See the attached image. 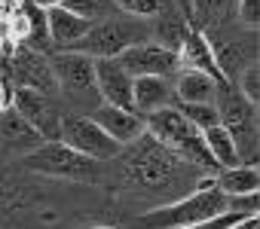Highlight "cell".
<instances>
[{"instance_id": "6da1fadb", "label": "cell", "mask_w": 260, "mask_h": 229, "mask_svg": "<svg viewBox=\"0 0 260 229\" xmlns=\"http://www.w3.org/2000/svg\"><path fill=\"white\" fill-rule=\"evenodd\" d=\"M226 211H230V199L214 186V180H205L190 196L141 214L135 220V229H187V226L205 223V220L226 214Z\"/></svg>"}, {"instance_id": "7a4b0ae2", "label": "cell", "mask_w": 260, "mask_h": 229, "mask_svg": "<svg viewBox=\"0 0 260 229\" xmlns=\"http://www.w3.org/2000/svg\"><path fill=\"white\" fill-rule=\"evenodd\" d=\"M144 129H147L150 141H156L162 150H169L199 168H214V162L202 144V135L184 120V113L178 107H166V110H156L150 117H144Z\"/></svg>"}, {"instance_id": "3957f363", "label": "cell", "mask_w": 260, "mask_h": 229, "mask_svg": "<svg viewBox=\"0 0 260 229\" xmlns=\"http://www.w3.org/2000/svg\"><path fill=\"white\" fill-rule=\"evenodd\" d=\"M150 40V25L144 19H128V16H113L107 22H98L89 28V34L80 40L74 52L89 55L92 61L101 58H119L128 46H138Z\"/></svg>"}, {"instance_id": "277c9868", "label": "cell", "mask_w": 260, "mask_h": 229, "mask_svg": "<svg viewBox=\"0 0 260 229\" xmlns=\"http://www.w3.org/2000/svg\"><path fill=\"white\" fill-rule=\"evenodd\" d=\"M202 34H205L211 55L217 61V70L226 83H236V77L248 64H257V31H248L242 25H236V28L220 25V28L202 31Z\"/></svg>"}, {"instance_id": "5b68a950", "label": "cell", "mask_w": 260, "mask_h": 229, "mask_svg": "<svg viewBox=\"0 0 260 229\" xmlns=\"http://www.w3.org/2000/svg\"><path fill=\"white\" fill-rule=\"evenodd\" d=\"M52 67V80H55V92L61 89V95L77 104V107H89L95 110L101 104L98 89H95V61L83 52H55L49 58Z\"/></svg>"}, {"instance_id": "8992f818", "label": "cell", "mask_w": 260, "mask_h": 229, "mask_svg": "<svg viewBox=\"0 0 260 229\" xmlns=\"http://www.w3.org/2000/svg\"><path fill=\"white\" fill-rule=\"evenodd\" d=\"M58 141L92 162H107V159H116L122 153V147L104 129H98L89 117H83V113H61Z\"/></svg>"}, {"instance_id": "52a82bcc", "label": "cell", "mask_w": 260, "mask_h": 229, "mask_svg": "<svg viewBox=\"0 0 260 229\" xmlns=\"http://www.w3.org/2000/svg\"><path fill=\"white\" fill-rule=\"evenodd\" d=\"M25 165L31 171L49 174V177H68V180H95L98 177V162L74 153L61 141L43 144L40 150H34L31 156H25Z\"/></svg>"}, {"instance_id": "ba28073f", "label": "cell", "mask_w": 260, "mask_h": 229, "mask_svg": "<svg viewBox=\"0 0 260 229\" xmlns=\"http://www.w3.org/2000/svg\"><path fill=\"white\" fill-rule=\"evenodd\" d=\"M19 117L46 141H58V123H61V113L55 110L52 98L49 95H40V92H31V89H13V104H10Z\"/></svg>"}, {"instance_id": "9c48e42d", "label": "cell", "mask_w": 260, "mask_h": 229, "mask_svg": "<svg viewBox=\"0 0 260 229\" xmlns=\"http://www.w3.org/2000/svg\"><path fill=\"white\" fill-rule=\"evenodd\" d=\"M116 61L132 80L135 77H169L172 80L178 73V52H169L166 46H159L153 40L128 46Z\"/></svg>"}, {"instance_id": "30bf717a", "label": "cell", "mask_w": 260, "mask_h": 229, "mask_svg": "<svg viewBox=\"0 0 260 229\" xmlns=\"http://www.w3.org/2000/svg\"><path fill=\"white\" fill-rule=\"evenodd\" d=\"M89 120L98 126V129H104L122 150L128 147V144H135V141H141L144 135H147V129H144V117L141 113H135V110H125V107H110V104H98L92 113H89Z\"/></svg>"}, {"instance_id": "8fae6325", "label": "cell", "mask_w": 260, "mask_h": 229, "mask_svg": "<svg viewBox=\"0 0 260 229\" xmlns=\"http://www.w3.org/2000/svg\"><path fill=\"white\" fill-rule=\"evenodd\" d=\"M147 25H150V40L159 43V46H166L169 52H178L184 46V40L190 37V31H193L190 19L172 4V0H159V7L147 19Z\"/></svg>"}, {"instance_id": "7c38bea8", "label": "cell", "mask_w": 260, "mask_h": 229, "mask_svg": "<svg viewBox=\"0 0 260 229\" xmlns=\"http://www.w3.org/2000/svg\"><path fill=\"white\" fill-rule=\"evenodd\" d=\"M95 89H98L101 104L132 110V77L119 67L116 58L95 61Z\"/></svg>"}, {"instance_id": "4fadbf2b", "label": "cell", "mask_w": 260, "mask_h": 229, "mask_svg": "<svg viewBox=\"0 0 260 229\" xmlns=\"http://www.w3.org/2000/svg\"><path fill=\"white\" fill-rule=\"evenodd\" d=\"M13 80H16L13 89H31V92H40V95H52L55 92L49 58L40 55V52H31V49H19L16 52V58H13Z\"/></svg>"}, {"instance_id": "5bb4252c", "label": "cell", "mask_w": 260, "mask_h": 229, "mask_svg": "<svg viewBox=\"0 0 260 229\" xmlns=\"http://www.w3.org/2000/svg\"><path fill=\"white\" fill-rule=\"evenodd\" d=\"M175 107V89L169 77H135L132 80V110L150 117L156 110Z\"/></svg>"}, {"instance_id": "9a60e30c", "label": "cell", "mask_w": 260, "mask_h": 229, "mask_svg": "<svg viewBox=\"0 0 260 229\" xmlns=\"http://www.w3.org/2000/svg\"><path fill=\"white\" fill-rule=\"evenodd\" d=\"M0 141H4V147H7L10 153H19L22 159L31 156L34 150H40V147L46 144V141L19 117L13 107L0 113Z\"/></svg>"}, {"instance_id": "2e32d148", "label": "cell", "mask_w": 260, "mask_h": 229, "mask_svg": "<svg viewBox=\"0 0 260 229\" xmlns=\"http://www.w3.org/2000/svg\"><path fill=\"white\" fill-rule=\"evenodd\" d=\"M46 25H49V43L58 52H74L80 46V40L89 34V28H92L83 19H77L74 13H68L64 7L46 10Z\"/></svg>"}, {"instance_id": "e0dca14e", "label": "cell", "mask_w": 260, "mask_h": 229, "mask_svg": "<svg viewBox=\"0 0 260 229\" xmlns=\"http://www.w3.org/2000/svg\"><path fill=\"white\" fill-rule=\"evenodd\" d=\"M178 67H181V70L205 73V77H211V80L220 83V86L226 83V80L220 77V70H217V61H214L211 46H208V40H205L202 31H190V37H187L184 46L178 49Z\"/></svg>"}, {"instance_id": "ac0fdd59", "label": "cell", "mask_w": 260, "mask_h": 229, "mask_svg": "<svg viewBox=\"0 0 260 229\" xmlns=\"http://www.w3.org/2000/svg\"><path fill=\"white\" fill-rule=\"evenodd\" d=\"M172 89H175V104H214L220 83H214L205 73L178 67V73L172 77Z\"/></svg>"}, {"instance_id": "d6986e66", "label": "cell", "mask_w": 260, "mask_h": 229, "mask_svg": "<svg viewBox=\"0 0 260 229\" xmlns=\"http://www.w3.org/2000/svg\"><path fill=\"white\" fill-rule=\"evenodd\" d=\"M214 186H217V189H220L226 199H239V196H257V186H260L257 165H236V168L217 171V177H214Z\"/></svg>"}, {"instance_id": "ffe728a7", "label": "cell", "mask_w": 260, "mask_h": 229, "mask_svg": "<svg viewBox=\"0 0 260 229\" xmlns=\"http://www.w3.org/2000/svg\"><path fill=\"white\" fill-rule=\"evenodd\" d=\"M230 16H236V0H193L190 28L211 31V28L230 25Z\"/></svg>"}, {"instance_id": "44dd1931", "label": "cell", "mask_w": 260, "mask_h": 229, "mask_svg": "<svg viewBox=\"0 0 260 229\" xmlns=\"http://www.w3.org/2000/svg\"><path fill=\"white\" fill-rule=\"evenodd\" d=\"M202 144H205V150H208V156H211V162H214L217 171H226V168H236L239 165V153H236L233 138H230L226 129L214 126V129L202 132Z\"/></svg>"}, {"instance_id": "7402d4cb", "label": "cell", "mask_w": 260, "mask_h": 229, "mask_svg": "<svg viewBox=\"0 0 260 229\" xmlns=\"http://www.w3.org/2000/svg\"><path fill=\"white\" fill-rule=\"evenodd\" d=\"M61 7L68 13H74L77 19H83L86 25H98V22H107V19L119 16L113 0H61Z\"/></svg>"}, {"instance_id": "603a6c76", "label": "cell", "mask_w": 260, "mask_h": 229, "mask_svg": "<svg viewBox=\"0 0 260 229\" xmlns=\"http://www.w3.org/2000/svg\"><path fill=\"white\" fill-rule=\"evenodd\" d=\"M181 113H184V120L202 135V132H208V129H214V126H220V120H217V107L214 104H175Z\"/></svg>"}, {"instance_id": "cb8c5ba5", "label": "cell", "mask_w": 260, "mask_h": 229, "mask_svg": "<svg viewBox=\"0 0 260 229\" xmlns=\"http://www.w3.org/2000/svg\"><path fill=\"white\" fill-rule=\"evenodd\" d=\"M236 92L251 104V107H257L260 104V64H248L239 77H236Z\"/></svg>"}, {"instance_id": "d4e9b609", "label": "cell", "mask_w": 260, "mask_h": 229, "mask_svg": "<svg viewBox=\"0 0 260 229\" xmlns=\"http://www.w3.org/2000/svg\"><path fill=\"white\" fill-rule=\"evenodd\" d=\"M113 7L119 16H128V19H150L159 7V0H113Z\"/></svg>"}, {"instance_id": "484cf974", "label": "cell", "mask_w": 260, "mask_h": 229, "mask_svg": "<svg viewBox=\"0 0 260 229\" xmlns=\"http://www.w3.org/2000/svg\"><path fill=\"white\" fill-rule=\"evenodd\" d=\"M236 22L248 31H257L260 22V0H236Z\"/></svg>"}, {"instance_id": "4316f807", "label": "cell", "mask_w": 260, "mask_h": 229, "mask_svg": "<svg viewBox=\"0 0 260 229\" xmlns=\"http://www.w3.org/2000/svg\"><path fill=\"white\" fill-rule=\"evenodd\" d=\"M10 104H13V89L7 83H0V113L10 110Z\"/></svg>"}, {"instance_id": "83f0119b", "label": "cell", "mask_w": 260, "mask_h": 229, "mask_svg": "<svg viewBox=\"0 0 260 229\" xmlns=\"http://www.w3.org/2000/svg\"><path fill=\"white\" fill-rule=\"evenodd\" d=\"M22 4H31V7H37V10H55V7H61V0H22Z\"/></svg>"}, {"instance_id": "f1b7e54d", "label": "cell", "mask_w": 260, "mask_h": 229, "mask_svg": "<svg viewBox=\"0 0 260 229\" xmlns=\"http://www.w3.org/2000/svg\"><path fill=\"white\" fill-rule=\"evenodd\" d=\"M172 4H175V7L187 16V19H190V13H193V0H172Z\"/></svg>"}, {"instance_id": "f546056e", "label": "cell", "mask_w": 260, "mask_h": 229, "mask_svg": "<svg viewBox=\"0 0 260 229\" xmlns=\"http://www.w3.org/2000/svg\"><path fill=\"white\" fill-rule=\"evenodd\" d=\"M92 229H110V226H92Z\"/></svg>"}]
</instances>
